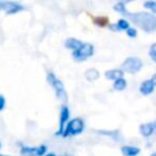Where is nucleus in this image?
I'll return each instance as SVG.
<instances>
[{"label":"nucleus","instance_id":"nucleus-11","mask_svg":"<svg viewBox=\"0 0 156 156\" xmlns=\"http://www.w3.org/2000/svg\"><path fill=\"white\" fill-rule=\"evenodd\" d=\"M82 44H83V41H80L79 39H76V38H67V39L65 40V46H66L67 49L73 50V51L78 50V49L82 46Z\"/></svg>","mask_w":156,"mask_h":156},{"label":"nucleus","instance_id":"nucleus-10","mask_svg":"<svg viewBox=\"0 0 156 156\" xmlns=\"http://www.w3.org/2000/svg\"><path fill=\"white\" fill-rule=\"evenodd\" d=\"M154 89H155V85H154V83H152L151 79L144 80V82L140 84V88H139V90H140V93H141L143 95H149V94H151V93L154 91Z\"/></svg>","mask_w":156,"mask_h":156},{"label":"nucleus","instance_id":"nucleus-26","mask_svg":"<svg viewBox=\"0 0 156 156\" xmlns=\"http://www.w3.org/2000/svg\"><path fill=\"white\" fill-rule=\"evenodd\" d=\"M151 156H156V151H155L154 154H151Z\"/></svg>","mask_w":156,"mask_h":156},{"label":"nucleus","instance_id":"nucleus-1","mask_svg":"<svg viewBox=\"0 0 156 156\" xmlns=\"http://www.w3.org/2000/svg\"><path fill=\"white\" fill-rule=\"evenodd\" d=\"M126 16L139 28L145 32L156 29V16L151 12H127Z\"/></svg>","mask_w":156,"mask_h":156},{"label":"nucleus","instance_id":"nucleus-13","mask_svg":"<svg viewBox=\"0 0 156 156\" xmlns=\"http://www.w3.org/2000/svg\"><path fill=\"white\" fill-rule=\"evenodd\" d=\"M139 130L143 136H150L154 132V124L152 123H143V124H140Z\"/></svg>","mask_w":156,"mask_h":156},{"label":"nucleus","instance_id":"nucleus-15","mask_svg":"<svg viewBox=\"0 0 156 156\" xmlns=\"http://www.w3.org/2000/svg\"><path fill=\"white\" fill-rule=\"evenodd\" d=\"M126 87H127V80L124 78H119V79H117V80L113 82V89L115 90L121 91V90H124Z\"/></svg>","mask_w":156,"mask_h":156},{"label":"nucleus","instance_id":"nucleus-9","mask_svg":"<svg viewBox=\"0 0 156 156\" xmlns=\"http://www.w3.org/2000/svg\"><path fill=\"white\" fill-rule=\"evenodd\" d=\"M123 71L121 69V68H113V69H108V71H106L105 72V77L107 78V79H110V80H117V79H119V78H123Z\"/></svg>","mask_w":156,"mask_h":156},{"label":"nucleus","instance_id":"nucleus-12","mask_svg":"<svg viewBox=\"0 0 156 156\" xmlns=\"http://www.w3.org/2000/svg\"><path fill=\"white\" fill-rule=\"evenodd\" d=\"M121 151L124 156H136L140 152V149L136 146H132V145H124L121 147Z\"/></svg>","mask_w":156,"mask_h":156},{"label":"nucleus","instance_id":"nucleus-5","mask_svg":"<svg viewBox=\"0 0 156 156\" xmlns=\"http://www.w3.org/2000/svg\"><path fill=\"white\" fill-rule=\"evenodd\" d=\"M141 67H143V61L139 57H134V56L133 57H127L123 61V63L121 65V69L123 72H127V73H130V74L139 72L141 69Z\"/></svg>","mask_w":156,"mask_h":156},{"label":"nucleus","instance_id":"nucleus-27","mask_svg":"<svg viewBox=\"0 0 156 156\" xmlns=\"http://www.w3.org/2000/svg\"><path fill=\"white\" fill-rule=\"evenodd\" d=\"M0 156H7V155H4V154H0Z\"/></svg>","mask_w":156,"mask_h":156},{"label":"nucleus","instance_id":"nucleus-3","mask_svg":"<svg viewBox=\"0 0 156 156\" xmlns=\"http://www.w3.org/2000/svg\"><path fill=\"white\" fill-rule=\"evenodd\" d=\"M84 130V121L79 117L69 119L68 123L66 124L61 136L62 138H68V136H73V135H78Z\"/></svg>","mask_w":156,"mask_h":156},{"label":"nucleus","instance_id":"nucleus-24","mask_svg":"<svg viewBox=\"0 0 156 156\" xmlns=\"http://www.w3.org/2000/svg\"><path fill=\"white\" fill-rule=\"evenodd\" d=\"M151 80H152V83H154V85L156 87V73H155V74H154V76L151 77Z\"/></svg>","mask_w":156,"mask_h":156},{"label":"nucleus","instance_id":"nucleus-21","mask_svg":"<svg viewBox=\"0 0 156 156\" xmlns=\"http://www.w3.org/2000/svg\"><path fill=\"white\" fill-rule=\"evenodd\" d=\"M126 33H127V35H128L129 38H135V37L138 35L136 29H135V28H133V27H129V28L126 30Z\"/></svg>","mask_w":156,"mask_h":156},{"label":"nucleus","instance_id":"nucleus-25","mask_svg":"<svg viewBox=\"0 0 156 156\" xmlns=\"http://www.w3.org/2000/svg\"><path fill=\"white\" fill-rule=\"evenodd\" d=\"M45 156H56V155H55V154H52V152H49V154H46Z\"/></svg>","mask_w":156,"mask_h":156},{"label":"nucleus","instance_id":"nucleus-20","mask_svg":"<svg viewBox=\"0 0 156 156\" xmlns=\"http://www.w3.org/2000/svg\"><path fill=\"white\" fill-rule=\"evenodd\" d=\"M94 22L98 24V26H106L108 23V20L106 17H98L94 20Z\"/></svg>","mask_w":156,"mask_h":156},{"label":"nucleus","instance_id":"nucleus-4","mask_svg":"<svg viewBox=\"0 0 156 156\" xmlns=\"http://www.w3.org/2000/svg\"><path fill=\"white\" fill-rule=\"evenodd\" d=\"M93 55H94V45L90 43H83L78 50L72 51V57L74 58V61H78V62L85 61L88 57Z\"/></svg>","mask_w":156,"mask_h":156},{"label":"nucleus","instance_id":"nucleus-19","mask_svg":"<svg viewBox=\"0 0 156 156\" xmlns=\"http://www.w3.org/2000/svg\"><path fill=\"white\" fill-rule=\"evenodd\" d=\"M149 56L151 57V60L154 62H156V43L151 44V46L149 49Z\"/></svg>","mask_w":156,"mask_h":156},{"label":"nucleus","instance_id":"nucleus-8","mask_svg":"<svg viewBox=\"0 0 156 156\" xmlns=\"http://www.w3.org/2000/svg\"><path fill=\"white\" fill-rule=\"evenodd\" d=\"M58 118H60V122H58V129H57V132H56V135H60V136H61V134H62V132H63L66 124H67L68 121H69V108H68V106L63 105V106L61 107L60 117H58Z\"/></svg>","mask_w":156,"mask_h":156},{"label":"nucleus","instance_id":"nucleus-22","mask_svg":"<svg viewBox=\"0 0 156 156\" xmlns=\"http://www.w3.org/2000/svg\"><path fill=\"white\" fill-rule=\"evenodd\" d=\"M5 104H6L5 98H4L2 95H0V111H2V110L5 108Z\"/></svg>","mask_w":156,"mask_h":156},{"label":"nucleus","instance_id":"nucleus-18","mask_svg":"<svg viewBox=\"0 0 156 156\" xmlns=\"http://www.w3.org/2000/svg\"><path fill=\"white\" fill-rule=\"evenodd\" d=\"M144 7L151 10V12L156 13V1H151V0L145 1V2H144Z\"/></svg>","mask_w":156,"mask_h":156},{"label":"nucleus","instance_id":"nucleus-14","mask_svg":"<svg viewBox=\"0 0 156 156\" xmlns=\"http://www.w3.org/2000/svg\"><path fill=\"white\" fill-rule=\"evenodd\" d=\"M84 76H85V78H87L88 80L93 82V80H96V79L99 78V76H100V74H99L98 69H95V68H89V69H87V71H85Z\"/></svg>","mask_w":156,"mask_h":156},{"label":"nucleus","instance_id":"nucleus-6","mask_svg":"<svg viewBox=\"0 0 156 156\" xmlns=\"http://www.w3.org/2000/svg\"><path fill=\"white\" fill-rule=\"evenodd\" d=\"M48 151L46 145H37V146H26L22 145L20 149V152L22 156H45Z\"/></svg>","mask_w":156,"mask_h":156},{"label":"nucleus","instance_id":"nucleus-7","mask_svg":"<svg viewBox=\"0 0 156 156\" xmlns=\"http://www.w3.org/2000/svg\"><path fill=\"white\" fill-rule=\"evenodd\" d=\"M23 10H24V6L17 1H9V0L0 1V12H4L6 15H13Z\"/></svg>","mask_w":156,"mask_h":156},{"label":"nucleus","instance_id":"nucleus-16","mask_svg":"<svg viewBox=\"0 0 156 156\" xmlns=\"http://www.w3.org/2000/svg\"><path fill=\"white\" fill-rule=\"evenodd\" d=\"M113 9H115V11H117V12H119V13H122V15H126V13L128 12V11L126 10V1H119V2L115 4Z\"/></svg>","mask_w":156,"mask_h":156},{"label":"nucleus","instance_id":"nucleus-2","mask_svg":"<svg viewBox=\"0 0 156 156\" xmlns=\"http://www.w3.org/2000/svg\"><path fill=\"white\" fill-rule=\"evenodd\" d=\"M46 80H48V83L51 85V88L54 89V91H55V94H56V98H57L58 100H61L62 102H66V101H67V91H66V88H65L62 80L58 79V78L55 76V73H52V72H48V74H46Z\"/></svg>","mask_w":156,"mask_h":156},{"label":"nucleus","instance_id":"nucleus-23","mask_svg":"<svg viewBox=\"0 0 156 156\" xmlns=\"http://www.w3.org/2000/svg\"><path fill=\"white\" fill-rule=\"evenodd\" d=\"M108 28H110L111 30H113V32H117V30H118V28H117V24H116V23L110 24V26H108Z\"/></svg>","mask_w":156,"mask_h":156},{"label":"nucleus","instance_id":"nucleus-17","mask_svg":"<svg viewBox=\"0 0 156 156\" xmlns=\"http://www.w3.org/2000/svg\"><path fill=\"white\" fill-rule=\"evenodd\" d=\"M116 24H117V28H118V30H127V29L129 28V22H128L127 20H124V18H121V20H118Z\"/></svg>","mask_w":156,"mask_h":156},{"label":"nucleus","instance_id":"nucleus-28","mask_svg":"<svg viewBox=\"0 0 156 156\" xmlns=\"http://www.w3.org/2000/svg\"><path fill=\"white\" fill-rule=\"evenodd\" d=\"M0 149H1V143H0Z\"/></svg>","mask_w":156,"mask_h":156}]
</instances>
